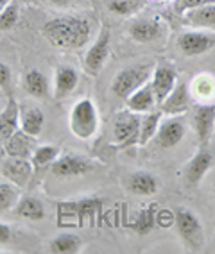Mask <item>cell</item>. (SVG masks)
<instances>
[{
    "label": "cell",
    "mask_w": 215,
    "mask_h": 254,
    "mask_svg": "<svg viewBox=\"0 0 215 254\" xmlns=\"http://www.w3.org/2000/svg\"><path fill=\"white\" fill-rule=\"evenodd\" d=\"M156 226L160 227L174 226V211H170V209H158L156 211Z\"/></svg>",
    "instance_id": "obj_34"
},
{
    "label": "cell",
    "mask_w": 215,
    "mask_h": 254,
    "mask_svg": "<svg viewBox=\"0 0 215 254\" xmlns=\"http://www.w3.org/2000/svg\"><path fill=\"white\" fill-rule=\"evenodd\" d=\"M215 47V36L208 32L199 31H187L179 34L178 38V49L179 52L187 58H197L206 52H210Z\"/></svg>",
    "instance_id": "obj_7"
},
{
    "label": "cell",
    "mask_w": 215,
    "mask_h": 254,
    "mask_svg": "<svg viewBox=\"0 0 215 254\" xmlns=\"http://www.w3.org/2000/svg\"><path fill=\"white\" fill-rule=\"evenodd\" d=\"M161 124V111H149L140 120V131H138V143L137 145H147L158 132V127Z\"/></svg>",
    "instance_id": "obj_27"
},
{
    "label": "cell",
    "mask_w": 215,
    "mask_h": 254,
    "mask_svg": "<svg viewBox=\"0 0 215 254\" xmlns=\"http://www.w3.org/2000/svg\"><path fill=\"white\" fill-rule=\"evenodd\" d=\"M45 126V115L40 108H25L20 111V129L29 136H40Z\"/></svg>",
    "instance_id": "obj_24"
},
{
    "label": "cell",
    "mask_w": 215,
    "mask_h": 254,
    "mask_svg": "<svg viewBox=\"0 0 215 254\" xmlns=\"http://www.w3.org/2000/svg\"><path fill=\"white\" fill-rule=\"evenodd\" d=\"M126 100H128V109H131L133 113H138V115L149 113V111H152L154 106L158 104L154 91H152V88H151V82H145L143 86H140L137 91H133Z\"/></svg>",
    "instance_id": "obj_20"
},
{
    "label": "cell",
    "mask_w": 215,
    "mask_h": 254,
    "mask_svg": "<svg viewBox=\"0 0 215 254\" xmlns=\"http://www.w3.org/2000/svg\"><path fill=\"white\" fill-rule=\"evenodd\" d=\"M142 117L133 113L131 109L119 111L113 122V138L119 147H129L138 143V131H140Z\"/></svg>",
    "instance_id": "obj_5"
},
{
    "label": "cell",
    "mask_w": 215,
    "mask_h": 254,
    "mask_svg": "<svg viewBox=\"0 0 215 254\" xmlns=\"http://www.w3.org/2000/svg\"><path fill=\"white\" fill-rule=\"evenodd\" d=\"M51 4H56V5H69L72 0H49Z\"/></svg>",
    "instance_id": "obj_37"
},
{
    "label": "cell",
    "mask_w": 215,
    "mask_h": 254,
    "mask_svg": "<svg viewBox=\"0 0 215 254\" xmlns=\"http://www.w3.org/2000/svg\"><path fill=\"white\" fill-rule=\"evenodd\" d=\"M0 177H2V172H0Z\"/></svg>",
    "instance_id": "obj_40"
},
{
    "label": "cell",
    "mask_w": 215,
    "mask_h": 254,
    "mask_svg": "<svg viewBox=\"0 0 215 254\" xmlns=\"http://www.w3.org/2000/svg\"><path fill=\"white\" fill-rule=\"evenodd\" d=\"M174 226L178 229V235L188 251L197 253L205 245V227L201 220L194 213L192 209L179 206L174 209Z\"/></svg>",
    "instance_id": "obj_3"
},
{
    "label": "cell",
    "mask_w": 215,
    "mask_h": 254,
    "mask_svg": "<svg viewBox=\"0 0 215 254\" xmlns=\"http://www.w3.org/2000/svg\"><path fill=\"white\" fill-rule=\"evenodd\" d=\"M194 131L196 136L205 147L215 132V104H201L194 111Z\"/></svg>",
    "instance_id": "obj_12"
},
{
    "label": "cell",
    "mask_w": 215,
    "mask_h": 254,
    "mask_svg": "<svg viewBox=\"0 0 215 254\" xmlns=\"http://www.w3.org/2000/svg\"><path fill=\"white\" fill-rule=\"evenodd\" d=\"M58 156H60V149L56 145H40L32 152L31 161L34 165V168L51 167L56 159H58Z\"/></svg>",
    "instance_id": "obj_30"
},
{
    "label": "cell",
    "mask_w": 215,
    "mask_h": 254,
    "mask_svg": "<svg viewBox=\"0 0 215 254\" xmlns=\"http://www.w3.org/2000/svg\"><path fill=\"white\" fill-rule=\"evenodd\" d=\"M187 134V122L183 117L179 115H172L170 118L161 120L158 132H156V143L161 149H174L179 141L183 140Z\"/></svg>",
    "instance_id": "obj_9"
},
{
    "label": "cell",
    "mask_w": 215,
    "mask_h": 254,
    "mask_svg": "<svg viewBox=\"0 0 215 254\" xmlns=\"http://www.w3.org/2000/svg\"><path fill=\"white\" fill-rule=\"evenodd\" d=\"M190 109V93L185 81L176 82L174 90L165 97L163 102H160V111L165 115H183Z\"/></svg>",
    "instance_id": "obj_15"
},
{
    "label": "cell",
    "mask_w": 215,
    "mask_h": 254,
    "mask_svg": "<svg viewBox=\"0 0 215 254\" xmlns=\"http://www.w3.org/2000/svg\"><path fill=\"white\" fill-rule=\"evenodd\" d=\"M0 172H2V176L7 177V181L14 183L20 188H25L29 185V181H31L32 172H34V165H32V161H29L25 158H13V156H9L2 163Z\"/></svg>",
    "instance_id": "obj_11"
},
{
    "label": "cell",
    "mask_w": 215,
    "mask_h": 254,
    "mask_svg": "<svg viewBox=\"0 0 215 254\" xmlns=\"http://www.w3.org/2000/svg\"><path fill=\"white\" fill-rule=\"evenodd\" d=\"M41 32L54 49L77 50L90 43L93 31L88 18L67 14V16H58L45 22Z\"/></svg>",
    "instance_id": "obj_1"
},
{
    "label": "cell",
    "mask_w": 215,
    "mask_h": 254,
    "mask_svg": "<svg viewBox=\"0 0 215 254\" xmlns=\"http://www.w3.org/2000/svg\"><path fill=\"white\" fill-rule=\"evenodd\" d=\"M5 156V145H4V140L0 138V159H4Z\"/></svg>",
    "instance_id": "obj_38"
},
{
    "label": "cell",
    "mask_w": 215,
    "mask_h": 254,
    "mask_svg": "<svg viewBox=\"0 0 215 254\" xmlns=\"http://www.w3.org/2000/svg\"><path fill=\"white\" fill-rule=\"evenodd\" d=\"M82 249V240L73 233H60L49 244V251L54 254H77Z\"/></svg>",
    "instance_id": "obj_26"
},
{
    "label": "cell",
    "mask_w": 215,
    "mask_h": 254,
    "mask_svg": "<svg viewBox=\"0 0 215 254\" xmlns=\"http://www.w3.org/2000/svg\"><path fill=\"white\" fill-rule=\"evenodd\" d=\"M183 23L194 29H212V31H215V0L185 11Z\"/></svg>",
    "instance_id": "obj_19"
},
{
    "label": "cell",
    "mask_w": 215,
    "mask_h": 254,
    "mask_svg": "<svg viewBox=\"0 0 215 254\" xmlns=\"http://www.w3.org/2000/svg\"><path fill=\"white\" fill-rule=\"evenodd\" d=\"M212 167V152L206 149L197 150L194 158L185 165L183 168V177H185V183L187 186L194 188L197 186L199 183L203 181V177L206 176V172L210 170Z\"/></svg>",
    "instance_id": "obj_16"
},
{
    "label": "cell",
    "mask_w": 215,
    "mask_h": 254,
    "mask_svg": "<svg viewBox=\"0 0 215 254\" xmlns=\"http://www.w3.org/2000/svg\"><path fill=\"white\" fill-rule=\"evenodd\" d=\"M176 82H178V72H176L174 66H170V64H156V68L152 70L151 88L154 91L158 104L163 102L165 97L174 90Z\"/></svg>",
    "instance_id": "obj_14"
},
{
    "label": "cell",
    "mask_w": 215,
    "mask_h": 254,
    "mask_svg": "<svg viewBox=\"0 0 215 254\" xmlns=\"http://www.w3.org/2000/svg\"><path fill=\"white\" fill-rule=\"evenodd\" d=\"M165 25L160 18H140L129 25V36L138 43H152L163 38Z\"/></svg>",
    "instance_id": "obj_10"
},
{
    "label": "cell",
    "mask_w": 215,
    "mask_h": 254,
    "mask_svg": "<svg viewBox=\"0 0 215 254\" xmlns=\"http://www.w3.org/2000/svg\"><path fill=\"white\" fill-rule=\"evenodd\" d=\"M126 188H128L133 195L140 197H149L154 195L158 188H160V183H158V177L151 172H145V170H138V172L129 174L128 179H126Z\"/></svg>",
    "instance_id": "obj_18"
},
{
    "label": "cell",
    "mask_w": 215,
    "mask_h": 254,
    "mask_svg": "<svg viewBox=\"0 0 215 254\" xmlns=\"http://www.w3.org/2000/svg\"><path fill=\"white\" fill-rule=\"evenodd\" d=\"M156 211H158V204L156 202H152V204L145 206V208L138 211L137 218H135L133 222V229L138 235H147L156 226Z\"/></svg>",
    "instance_id": "obj_28"
},
{
    "label": "cell",
    "mask_w": 215,
    "mask_h": 254,
    "mask_svg": "<svg viewBox=\"0 0 215 254\" xmlns=\"http://www.w3.org/2000/svg\"><path fill=\"white\" fill-rule=\"evenodd\" d=\"M70 131L79 140H90L99 129V113L92 99H81L70 109L69 117Z\"/></svg>",
    "instance_id": "obj_2"
},
{
    "label": "cell",
    "mask_w": 215,
    "mask_h": 254,
    "mask_svg": "<svg viewBox=\"0 0 215 254\" xmlns=\"http://www.w3.org/2000/svg\"><path fill=\"white\" fill-rule=\"evenodd\" d=\"M14 213L32 222H40L45 218V206L36 197H20V200L14 206Z\"/></svg>",
    "instance_id": "obj_25"
},
{
    "label": "cell",
    "mask_w": 215,
    "mask_h": 254,
    "mask_svg": "<svg viewBox=\"0 0 215 254\" xmlns=\"http://www.w3.org/2000/svg\"><path fill=\"white\" fill-rule=\"evenodd\" d=\"M11 236H13V231H11V227L7 226V224H2V222H0V245L9 244Z\"/></svg>",
    "instance_id": "obj_36"
},
{
    "label": "cell",
    "mask_w": 215,
    "mask_h": 254,
    "mask_svg": "<svg viewBox=\"0 0 215 254\" xmlns=\"http://www.w3.org/2000/svg\"><path fill=\"white\" fill-rule=\"evenodd\" d=\"M20 129V106L18 102L9 97L7 106L0 113V138L7 140Z\"/></svg>",
    "instance_id": "obj_21"
},
{
    "label": "cell",
    "mask_w": 215,
    "mask_h": 254,
    "mask_svg": "<svg viewBox=\"0 0 215 254\" xmlns=\"http://www.w3.org/2000/svg\"><path fill=\"white\" fill-rule=\"evenodd\" d=\"M145 0H106V7L117 16H133L140 13Z\"/></svg>",
    "instance_id": "obj_29"
},
{
    "label": "cell",
    "mask_w": 215,
    "mask_h": 254,
    "mask_svg": "<svg viewBox=\"0 0 215 254\" xmlns=\"http://www.w3.org/2000/svg\"><path fill=\"white\" fill-rule=\"evenodd\" d=\"M151 75V64H135L122 68L111 81V91L119 99H128L133 91L143 86Z\"/></svg>",
    "instance_id": "obj_4"
},
{
    "label": "cell",
    "mask_w": 215,
    "mask_h": 254,
    "mask_svg": "<svg viewBox=\"0 0 215 254\" xmlns=\"http://www.w3.org/2000/svg\"><path fill=\"white\" fill-rule=\"evenodd\" d=\"M110 29L102 27L97 40L93 41V45L88 49L86 56H84V70L88 73L95 75V73H99L102 70V66L108 61V56H110Z\"/></svg>",
    "instance_id": "obj_8"
},
{
    "label": "cell",
    "mask_w": 215,
    "mask_h": 254,
    "mask_svg": "<svg viewBox=\"0 0 215 254\" xmlns=\"http://www.w3.org/2000/svg\"><path fill=\"white\" fill-rule=\"evenodd\" d=\"M9 2H11V0H0V11H2V9H4V7H5V5H7V4H9Z\"/></svg>",
    "instance_id": "obj_39"
},
{
    "label": "cell",
    "mask_w": 215,
    "mask_h": 254,
    "mask_svg": "<svg viewBox=\"0 0 215 254\" xmlns=\"http://www.w3.org/2000/svg\"><path fill=\"white\" fill-rule=\"evenodd\" d=\"M101 199H81V200H69V202H61L58 206V217H67V218H75L79 224L84 218H90L99 211L101 208Z\"/></svg>",
    "instance_id": "obj_13"
},
{
    "label": "cell",
    "mask_w": 215,
    "mask_h": 254,
    "mask_svg": "<svg viewBox=\"0 0 215 254\" xmlns=\"http://www.w3.org/2000/svg\"><path fill=\"white\" fill-rule=\"evenodd\" d=\"M18 200H20V186H16L11 181L0 183V213L13 209Z\"/></svg>",
    "instance_id": "obj_31"
},
{
    "label": "cell",
    "mask_w": 215,
    "mask_h": 254,
    "mask_svg": "<svg viewBox=\"0 0 215 254\" xmlns=\"http://www.w3.org/2000/svg\"><path fill=\"white\" fill-rule=\"evenodd\" d=\"M20 18V9L14 2H9L4 9L0 11V31H9L16 25Z\"/></svg>",
    "instance_id": "obj_32"
},
{
    "label": "cell",
    "mask_w": 215,
    "mask_h": 254,
    "mask_svg": "<svg viewBox=\"0 0 215 254\" xmlns=\"http://www.w3.org/2000/svg\"><path fill=\"white\" fill-rule=\"evenodd\" d=\"M34 136H29L27 132H23L22 129L14 132L13 136L7 138L4 141L5 145V156H13V158H25L31 159L32 152H34V145H32Z\"/></svg>",
    "instance_id": "obj_22"
},
{
    "label": "cell",
    "mask_w": 215,
    "mask_h": 254,
    "mask_svg": "<svg viewBox=\"0 0 215 254\" xmlns=\"http://www.w3.org/2000/svg\"><path fill=\"white\" fill-rule=\"evenodd\" d=\"M79 84V72L70 64H60L54 75V99L63 100L73 93Z\"/></svg>",
    "instance_id": "obj_17"
},
{
    "label": "cell",
    "mask_w": 215,
    "mask_h": 254,
    "mask_svg": "<svg viewBox=\"0 0 215 254\" xmlns=\"http://www.w3.org/2000/svg\"><path fill=\"white\" fill-rule=\"evenodd\" d=\"M51 170L60 179H70V177H81L90 174L93 170V163L84 156L65 154L58 156V159L51 165Z\"/></svg>",
    "instance_id": "obj_6"
},
{
    "label": "cell",
    "mask_w": 215,
    "mask_h": 254,
    "mask_svg": "<svg viewBox=\"0 0 215 254\" xmlns=\"http://www.w3.org/2000/svg\"><path fill=\"white\" fill-rule=\"evenodd\" d=\"M194 93L199 99L206 100L210 99L212 95L215 93V81L210 77V75H201L194 81Z\"/></svg>",
    "instance_id": "obj_33"
},
{
    "label": "cell",
    "mask_w": 215,
    "mask_h": 254,
    "mask_svg": "<svg viewBox=\"0 0 215 254\" xmlns=\"http://www.w3.org/2000/svg\"><path fill=\"white\" fill-rule=\"evenodd\" d=\"M11 77H13L11 68L5 63H2V61H0V88H2V90H5V91L9 90Z\"/></svg>",
    "instance_id": "obj_35"
},
{
    "label": "cell",
    "mask_w": 215,
    "mask_h": 254,
    "mask_svg": "<svg viewBox=\"0 0 215 254\" xmlns=\"http://www.w3.org/2000/svg\"><path fill=\"white\" fill-rule=\"evenodd\" d=\"M23 90L27 91L29 95L34 99H45L51 91L49 86V79L41 70L31 68L25 75H23Z\"/></svg>",
    "instance_id": "obj_23"
}]
</instances>
